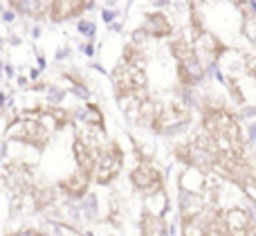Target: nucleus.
Listing matches in <instances>:
<instances>
[{
  "instance_id": "obj_1",
  "label": "nucleus",
  "mask_w": 256,
  "mask_h": 236,
  "mask_svg": "<svg viewBox=\"0 0 256 236\" xmlns=\"http://www.w3.org/2000/svg\"><path fill=\"white\" fill-rule=\"evenodd\" d=\"M112 86H115V94L120 102L126 99H140L146 94V56L142 54L140 48L135 45H126L122 61L112 70Z\"/></svg>"
},
{
  "instance_id": "obj_2",
  "label": "nucleus",
  "mask_w": 256,
  "mask_h": 236,
  "mask_svg": "<svg viewBox=\"0 0 256 236\" xmlns=\"http://www.w3.org/2000/svg\"><path fill=\"white\" fill-rule=\"evenodd\" d=\"M171 52L178 63V79H180V84L186 86V88L198 86L204 76V68H202V61H200L198 48L194 43H189L184 36H173Z\"/></svg>"
},
{
  "instance_id": "obj_3",
  "label": "nucleus",
  "mask_w": 256,
  "mask_h": 236,
  "mask_svg": "<svg viewBox=\"0 0 256 236\" xmlns=\"http://www.w3.org/2000/svg\"><path fill=\"white\" fill-rule=\"evenodd\" d=\"M189 122H191V110L184 106V104L168 102V104H162V106H160L158 117H155L150 128H153L158 135H173V133L184 128Z\"/></svg>"
},
{
  "instance_id": "obj_4",
  "label": "nucleus",
  "mask_w": 256,
  "mask_h": 236,
  "mask_svg": "<svg viewBox=\"0 0 256 236\" xmlns=\"http://www.w3.org/2000/svg\"><path fill=\"white\" fill-rule=\"evenodd\" d=\"M130 184L137 192L146 194V196H155L164 189V174L153 160L148 158H140L137 166L130 171Z\"/></svg>"
},
{
  "instance_id": "obj_5",
  "label": "nucleus",
  "mask_w": 256,
  "mask_h": 236,
  "mask_svg": "<svg viewBox=\"0 0 256 236\" xmlns=\"http://www.w3.org/2000/svg\"><path fill=\"white\" fill-rule=\"evenodd\" d=\"M122 169H124V151H122V146L117 142H110L108 146L102 148L97 171H94V182L110 184L112 180H117Z\"/></svg>"
},
{
  "instance_id": "obj_6",
  "label": "nucleus",
  "mask_w": 256,
  "mask_h": 236,
  "mask_svg": "<svg viewBox=\"0 0 256 236\" xmlns=\"http://www.w3.org/2000/svg\"><path fill=\"white\" fill-rule=\"evenodd\" d=\"M72 153H74L76 169L84 171L90 178H94V171H97V164H99V156H102V146H97V142H94L92 138H88V135L76 133L74 142H72Z\"/></svg>"
},
{
  "instance_id": "obj_7",
  "label": "nucleus",
  "mask_w": 256,
  "mask_h": 236,
  "mask_svg": "<svg viewBox=\"0 0 256 236\" xmlns=\"http://www.w3.org/2000/svg\"><path fill=\"white\" fill-rule=\"evenodd\" d=\"M254 234H256V225L248 210H243V207L222 210L220 236H254Z\"/></svg>"
},
{
  "instance_id": "obj_8",
  "label": "nucleus",
  "mask_w": 256,
  "mask_h": 236,
  "mask_svg": "<svg viewBox=\"0 0 256 236\" xmlns=\"http://www.w3.org/2000/svg\"><path fill=\"white\" fill-rule=\"evenodd\" d=\"M94 4V0H50L48 14L54 22H63L68 18H76L84 12H88Z\"/></svg>"
},
{
  "instance_id": "obj_9",
  "label": "nucleus",
  "mask_w": 256,
  "mask_h": 236,
  "mask_svg": "<svg viewBox=\"0 0 256 236\" xmlns=\"http://www.w3.org/2000/svg\"><path fill=\"white\" fill-rule=\"evenodd\" d=\"M92 180L94 178H90V176H86L84 171L76 169L74 174H70L68 178H63L61 182H58V192L66 194V196H70V198H81V196L88 194Z\"/></svg>"
},
{
  "instance_id": "obj_10",
  "label": "nucleus",
  "mask_w": 256,
  "mask_h": 236,
  "mask_svg": "<svg viewBox=\"0 0 256 236\" xmlns=\"http://www.w3.org/2000/svg\"><path fill=\"white\" fill-rule=\"evenodd\" d=\"M144 34L153 36V38H166L173 36V25L162 12H150L144 18Z\"/></svg>"
},
{
  "instance_id": "obj_11",
  "label": "nucleus",
  "mask_w": 256,
  "mask_h": 236,
  "mask_svg": "<svg viewBox=\"0 0 256 236\" xmlns=\"http://www.w3.org/2000/svg\"><path fill=\"white\" fill-rule=\"evenodd\" d=\"M140 236H168L164 218L153 214V212L144 210L142 212V218H140Z\"/></svg>"
},
{
  "instance_id": "obj_12",
  "label": "nucleus",
  "mask_w": 256,
  "mask_h": 236,
  "mask_svg": "<svg viewBox=\"0 0 256 236\" xmlns=\"http://www.w3.org/2000/svg\"><path fill=\"white\" fill-rule=\"evenodd\" d=\"M196 43H198L196 48L204 50V52L212 56V61H218V58L225 54V45H222L220 40H218L216 36L212 34V32H204L202 36H198V38H196Z\"/></svg>"
},
{
  "instance_id": "obj_13",
  "label": "nucleus",
  "mask_w": 256,
  "mask_h": 236,
  "mask_svg": "<svg viewBox=\"0 0 256 236\" xmlns=\"http://www.w3.org/2000/svg\"><path fill=\"white\" fill-rule=\"evenodd\" d=\"M9 7L22 16H40L45 12L43 0H9Z\"/></svg>"
},
{
  "instance_id": "obj_14",
  "label": "nucleus",
  "mask_w": 256,
  "mask_h": 236,
  "mask_svg": "<svg viewBox=\"0 0 256 236\" xmlns=\"http://www.w3.org/2000/svg\"><path fill=\"white\" fill-rule=\"evenodd\" d=\"M88 124H92V126H97L99 130H104L106 126H104V112L97 108V104H88Z\"/></svg>"
},
{
  "instance_id": "obj_15",
  "label": "nucleus",
  "mask_w": 256,
  "mask_h": 236,
  "mask_svg": "<svg viewBox=\"0 0 256 236\" xmlns=\"http://www.w3.org/2000/svg\"><path fill=\"white\" fill-rule=\"evenodd\" d=\"M4 236H48V234L40 232V230H32V228H27V230H16V232H7Z\"/></svg>"
},
{
  "instance_id": "obj_16",
  "label": "nucleus",
  "mask_w": 256,
  "mask_h": 236,
  "mask_svg": "<svg viewBox=\"0 0 256 236\" xmlns=\"http://www.w3.org/2000/svg\"><path fill=\"white\" fill-rule=\"evenodd\" d=\"M245 66H248V72H250V74H252L254 79H256V54H254V56H248V58H245Z\"/></svg>"
},
{
  "instance_id": "obj_17",
  "label": "nucleus",
  "mask_w": 256,
  "mask_h": 236,
  "mask_svg": "<svg viewBox=\"0 0 256 236\" xmlns=\"http://www.w3.org/2000/svg\"><path fill=\"white\" fill-rule=\"evenodd\" d=\"M232 2H236V4H245L248 0H232Z\"/></svg>"
}]
</instances>
